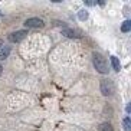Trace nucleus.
<instances>
[{"label":"nucleus","instance_id":"obj_1","mask_svg":"<svg viewBox=\"0 0 131 131\" xmlns=\"http://www.w3.org/2000/svg\"><path fill=\"white\" fill-rule=\"evenodd\" d=\"M94 66L100 73H107L108 72V65L105 58L101 53H94Z\"/></svg>","mask_w":131,"mask_h":131},{"label":"nucleus","instance_id":"obj_2","mask_svg":"<svg viewBox=\"0 0 131 131\" xmlns=\"http://www.w3.org/2000/svg\"><path fill=\"white\" fill-rule=\"evenodd\" d=\"M101 92L104 94L105 96H110L115 92V86H114V82L110 79V78H105V79H101Z\"/></svg>","mask_w":131,"mask_h":131},{"label":"nucleus","instance_id":"obj_3","mask_svg":"<svg viewBox=\"0 0 131 131\" xmlns=\"http://www.w3.org/2000/svg\"><path fill=\"white\" fill-rule=\"evenodd\" d=\"M26 35H27L26 30L13 32V33H10V35H9V40H10L12 43H19V42H22V40L26 38Z\"/></svg>","mask_w":131,"mask_h":131},{"label":"nucleus","instance_id":"obj_4","mask_svg":"<svg viewBox=\"0 0 131 131\" xmlns=\"http://www.w3.org/2000/svg\"><path fill=\"white\" fill-rule=\"evenodd\" d=\"M26 27H43V20L42 19H38V17H32V19H27L25 22Z\"/></svg>","mask_w":131,"mask_h":131},{"label":"nucleus","instance_id":"obj_5","mask_svg":"<svg viewBox=\"0 0 131 131\" xmlns=\"http://www.w3.org/2000/svg\"><path fill=\"white\" fill-rule=\"evenodd\" d=\"M111 63H112V68H114V71L119 72V69H121V63H119L118 58H115V56H111Z\"/></svg>","mask_w":131,"mask_h":131},{"label":"nucleus","instance_id":"obj_6","mask_svg":"<svg viewBox=\"0 0 131 131\" xmlns=\"http://www.w3.org/2000/svg\"><path fill=\"white\" fill-rule=\"evenodd\" d=\"M9 53H10V48L9 46L2 48V50H0V61H4V59L9 56Z\"/></svg>","mask_w":131,"mask_h":131},{"label":"nucleus","instance_id":"obj_7","mask_svg":"<svg viewBox=\"0 0 131 131\" xmlns=\"http://www.w3.org/2000/svg\"><path fill=\"white\" fill-rule=\"evenodd\" d=\"M121 30L124 32V33H127V32L131 30V20H125L123 23V26H121Z\"/></svg>","mask_w":131,"mask_h":131},{"label":"nucleus","instance_id":"obj_8","mask_svg":"<svg viewBox=\"0 0 131 131\" xmlns=\"http://www.w3.org/2000/svg\"><path fill=\"white\" fill-rule=\"evenodd\" d=\"M100 130H101V131H114V130H112V125H111V124H108V123L101 124Z\"/></svg>","mask_w":131,"mask_h":131},{"label":"nucleus","instance_id":"obj_9","mask_svg":"<svg viewBox=\"0 0 131 131\" xmlns=\"http://www.w3.org/2000/svg\"><path fill=\"white\" fill-rule=\"evenodd\" d=\"M130 127H131V119H130V117H127V118L124 119V130L130 131Z\"/></svg>","mask_w":131,"mask_h":131},{"label":"nucleus","instance_id":"obj_10","mask_svg":"<svg viewBox=\"0 0 131 131\" xmlns=\"http://www.w3.org/2000/svg\"><path fill=\"white\" fill-rule=\"evenodd\" d=\"M78 16H79V19L81 20H85L86 17H88V13L85 12V10H81V12L78 13Z\"/></svg>","mask_w":131,"mask_h":131},{"label":"nucleus","instance_id":"obj_11","mask_svg":"<svg viewBox=\"0 0 131 131\" xmlns=\"http://www.w3.org/2000/svg\"><path fill=\"white\" fill-rule=\"evenodd\" d=\"M63 33H65L66 36H69V38H73V36H77V35H75V32L68 30V29H65V30H63Z\"/></svg>","mask_w":131,"mask_h":131},{"label":"nucleus","instance_id":"obj_12","mask_svg":"<svg viewBox=\"0 0 131 131\" xmlns=\"http://www.w3.org/2000/svg\"><path fill=\"white\" fill-rule=\"evenodd\" d=\"M3 46V40H2V39H0V48Z\"/></svg>","mask_w":131,"mask_h":131},{"label":"nucleus","instance_id":"obj_13","mask_svg":"<svg viewBox=\"0 0 131 131\" xmlns=\"http://www.w3.org/2000/svg\"><path fill=\"white\" fill-rule=\"evenodd\" d=\"M2 72H3V68H2V65H0V75H2Z\"/></svg>","mask_w":131,"mask_h":131},{"label":"nucleus","instance_id":"obj_14","mask_svg":"<svg viewBox=\"0 0 131 131\" xmlns=\"http://www.w3.org/2000/svg\"><path fill=\"white\" fill-rule=\"evenodd\" d=\"M0 16H2V15H0Z\"/></svg>","mask_w":131,"mask_h":131}]
</instances>
